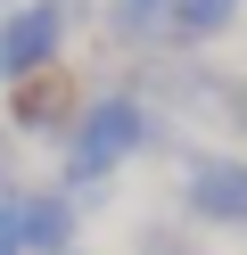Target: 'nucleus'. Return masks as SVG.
I'll use <instances>...</instances> for the list:
<instances>
[{
	"label": "nucleus",
	"mask_w": 247,
	"mask_h": 255,
	"mask_svg": "<svg viewBox=\"0 0 247 255\" xmlns=\"http://www.w3.org/2000/svg\"><path fill=\"white\" fill-rule=\"evenodd\" d=\"M74 231H82L74 189H25V239H33V255H74Z\"/></svg>",
	"instance_id": "39448f33"
},
{
	"label": "nucleus",
	"mask_w": 247,
	"mask_h": 255,
	"mask_svg": "<svg viewBox=\"0 0 247 255\" xmlns=\"http://www.w3.org/2000/svg\"><path fill=\"white\" fill-rule=\"evenodd\" d=\"M239 8L247 0H165V25H173V41H214V33H231Z\"/></svg>",
	"instance_id": "423d86ee"
},
{
	"label": "nucleus",
	"mask_w": 247,
	"mask_h": 255,
	"mask_svg": "<svg viewBox=\"0 0 247 255\" xmlns=\"http://www.w3.org/2000/svg\"><path fill=\"white\" fill-rule=\"evenodd\" d=\"M148 140H157L148 99H132V91H99V99H82L74 132H66V189H99L115 165H132Z\"/></svg>",
	"instance_id": "f257e3e1"
},
{
	"label": "nucleus",
	"mask_w": 247,
	"mask_h": 255,
	"mask_svg": "<svg viewBox=\"0 0 247 255\" xmlns=\"http://www.w3.org/2000/svg\"><path fill=\"white\" fill-rule=\"evenodd\" d=\"M181 198L214 231H247V156H198L181 173Z\"/></svg>",
	"instance_id": "20e7f679"
},
{
	"label": "nucleus",
	"mask_w": 247,
	"mask_h": 255,
	"mask_svg": "<svg viewBox=\"0 0 247 255\" xmlns=\"http://www.w3.org/2000/svg\"><path fill=\"white\" fill-rule=\"evenodd\" d=\"M66 50V8L58 0H25L0 17V83H25V74H49Z\"/></svg>",
	"instance_id": "f03ea898"
},
{
	"label": "nucleus",
	"mask_w": 247,
	"mask_h": 255,
	"mask_svg": "<svg viewBox=\"0 0 247 255\" xmlns=\"http://www.w3.org/2000/svg\"><path fill=\"white\" fill-rule=\"evenodd\" d=\"M140 8H165V0H140Z\"/></svg>",
	"instance_id": "6e6552de"
},
{
	"label": "nucleus",
	"mask_w": 247,
	"mask_h": 255,
	"mask_svg": "<svg viewBox=\"0 0 247 255\" xmlns=\"http://www.w3.org/2000/svg\"><path fill=\"white\" fill-rule=\"evenodd\" d=\"M74 116H82V91H74V74H66V66L8 83V124H16V132H33V140H66V132H74Z\"/></svg>",
	"instance_id": "7ed1b4c3"
},
{
	"label": "nucleus",
	"mask_w": 247,
	"mask_h": 255,
	"mask_svg": "<svg viewBox=\"0 0 247 255\" xmlns=\"http://www.w3.org/2000/svg\"><path fill=\"white\" fill-rule=\"evenodd\" d=\"M0 255H33V239H25V189H0Z\"/></svg>",
	"instance_id": "0eeeda50"
}]
</instances>
